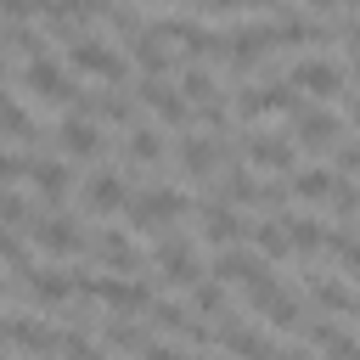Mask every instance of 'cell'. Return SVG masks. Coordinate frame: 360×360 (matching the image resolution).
I'll list each match as a JSON object with an SVG mask.
<instances>
[{
    "label": "cell",
    "mask_w": 360,
    "mask_h": 360,
    "mask_svg": "<svg viewBox=\"0 0 360 360\" xmlns=\"http://www.w3.org/2000/svg\"><path fill=\"white\" fill-rule=\"evenodd\" d=\"M332 180H338L332 169H298L287 191H292V197H304V202H326V197H332Z\"/></svg>",
    "instance_id": "obj_25"
},
{
    "label": "cell",
    "mask_w": 360,
    "mask_h": 360,
    "mask_svg": "<svg viewBox=\"0 0 360 360\" xmlns=\"http://www.w3.org/2000/svg\"><path fill=\"white\" fill-rule=\"evenodd\" d=\"M174 45H186L191 56H225L231 51V39L225 34H214V28H202V22H191V17H169V22H158Z\"/></svg>",
    "instance_id": "obj_8"
},
{
    "label": "cell",
    "mask_w": 360,
    "mask_h": 360,
    "mask_svg": "<svg viewBox=\"0 0 360 360\" xmlns=\"http://www.w3.org/2000/svg\"><path fill=\"white\" fill-rule=\"evenodd\" d=\"M219 158H225V141H219V135H186V141H180V169H186L191 180H214Z\"/></svg>",
    "instance_id": "obj_11"
},
{
    "label": "cell",
    "mask_w": 360,
    "mask_h": 360,
    "mask_svg": "<svg viewBox=\"0 0 360 360\" xmlns=\"http://www.w3.org/2000/svg\"><path fill=\"white\" fill-rule=\"evenodd\" d=\"M349 118H354V129H360V90H354V101H349Z\"/></svg>",
    "instance_id": "obj_42"
},
{
    "label": "cell",
    "mask_w": 360,
    "mask_h": 360,
    "mask_svg": "<svg viewBox=\"0 0 360 360\" xmlns=\"http://www.w3.org/2000/svg\"><path fill=\"white\" fill-rule=\"evenodd\" d=\"M141 231H158V225H169V219H180L186 214V191H174V186H152V191H141V197H129V208H124Z\"/></svg>",
    "instance_id": "obj_5"
},
{
    "label": "cell",
    "mask_w": 360,
    "mask_h": 360,
    "mask_svg": "<svg viewBox=\"0 0 360 360\" xmlns=\"http://www.w3.org/2000/svg\"><path fill=\"white\" fill-rule=\"evenodd\" d=\"M22 219H28V202L11 197V191H0V225H22Z\"/></svg>",
    "instance_id": "obj_38"
},
{
    "label": "cell",
    "mask_w": 360,
    "mask_h": 360,
    "mask_svg": "<svg viewBox=\"0 0 360 360\" xmlns=\"http://www.w3.org/2000/svg\"><path fill=\"white\" fill-rule=\"evenodd\" d=\"M22 84H28L34 101H45V107H73V96H79L73 79H68L51 56H28V62H22Z\"/></svg>",
    "instance_id": "obj_4"
},
{
    "label": "cell",
    "mask_w": 360,
    "mask_h": 360,
    "mask_svg": "<svg viewBox=\"0 0 360 360\" xmlns=\"http://www.w3.org/2000/svg\"><path fill=\"white\" fill-rule=\"evenodd\" d=\"M214 343H219V349H236V354H276V343H270L264 332H248V326H219Z\"/></svg>",
    "instance_id": "obj_24"
},
{
    "label": "cell",
    "mask_w": 360,
    "mask_h": 360,
    "mask_svg": "<svg viewBox=\"0 0 360 360\" xmlns=\"http://www.w3.org/2000/svg\"><path fill=\"white\" fill-rule=\"evenodd\" d=\"M28 169H34V158H17V152H0V186H6V180H22Z\"/></svg>",
    "instance_id": "obj_39"
},
{
    "label": "cell",
    "mask_w": 360,
    "mask_h": 360,
    "mask_svg": "<svg viewBox=\"0 0 360 360\" xmlns=\"http://www.w3.org/2000/svg\"><path fill=\"white\" fill-rule=\"evenodd\" d=\"M96 253H101V264H107V270H141V253H135V242H129L124 231H112V225L96 236Z\"/></svg>",
    "instance_id": "obj_21"
},
{
    "label": "cell",
    "mask_w": 360,
    "mask_h": 360,
    "mask_svg": "<svg viewBox=\"0 0 360 360\" xmlns=\"http://www.w3.org/2000/svg\"><path fill=\"white\" fill-rule=\"evenodd\" d=\"M259 112H298V84L270 79V84H253L248 96H236V118H259Z\"/></svg>",
    "instance_id": "obj_6"
},
{
    "label": "cell",
    "mask_w": 360,
    "mask_h": 360,
    "mask_svg": "<svg viewBox=\"0 0 360 360\" xmlns=\"http://www.w3.org/2000/svg\"><path fill=\"white\" fill-rule=\"evenodd\" d=\"M6 343H11V321H0V349H6Z\"/></svg>",
    "instance_id": "obj_43"
},
{
    "label": "cell",
    "mask_w": 360,
    "mask_h": 360,
    "mask_svg": "<svg viewBox=\"0 0 360 360\" xmlns=\"http://www.w3.org/2000/svg\"><path fill=\"white\" fill-rule=\"evenodd\" d=\"M56 141H62V152H68V158H96V152H101L96 112H90V118H84V112H68V118H62V129H56Z\"/></svg>",
    "instance_id": "obj_14"
},
{
    "label": "cell",
    "mask_w": 360,
    "mask_h": 360,
    "mask_svg": "<svg viewBox=\"0 0 360 360\" xmlns=\"http://www.w3.org/2000/svg\"><path fill=\"white\" fill-rule=\"evenodd\" d=\"M242 231H248V225H242V214H236L231 202H219V197H214V202L202 208V242H214V248H231Z\"/></svg>",
    "instance_id": "obj_18"
},
{
    "label": "cell",
    "mask_w": 360,
    "mask_h": 360,
    "mask_svg": "<svg viewBox=\"0 0 360 360\" xmlns=\"http://www.w3.org/2000/svg\"><path fill=\"white\" fill-rule=\"evenodd\" d=\"M292 135H298V146L326 152V146H338V112H326V107H298Z\"/></svg>",
    "instance_id": "obj_10"
},
{
    "label": "cell",
    "mask_w": 360,
    "mask_h": 360,
    "mask_svg": "<svg viewBox=\"0 0 360 360\" xmlns=\"http://www.w3.org/2000/svg\"><path fill=\"white\" fill-rule=\"evenodd\" d=\"M253 270H259V259H253V253H236V248H219V259H214V276H219L225 287H231V281H248Z\"/></svg>",
    "instance_id": "obj_26"
},
{
    "label": "cell",
    "mask_w": 360,
    "mask_h": 360,
    "mask_svg": "<svg viewBox=\"0 0 360 360\" xmlns=\"http://www.w3.org/2000/svg\"><path fill=\"white\" fill-rule=\"evenodd\" d=\"M202 11H248V6H276V0H197Z\"/></svg>",
    "instance_id": "obj_41"
},
{
    "label": "cell",
    "mask_w": 360,
    "mask_h": 360,
    "mask_svg": "<svg viewBox=\"0 0 360 360\" xmlns=\"http://www.w3.org/2000/svg\"><path fill=\"white\" fill-rule=\"evenodd\" d=\"M242 287H248V304H253V309H259L270 326H281V332H292V326H298V315H304V309H298V298H292V292H287V287H281V281H276L264 264H259V270H253Z\"/></svg>",
    "instance_id": "obj_1"
},
{
    "label": "cell",
    "mask_w": 360,
    "mask_h": 360,
    "mask_svg": "<svg viewBox=\"0 0 360 360\" xmlns=\"http://www.w3.org/2000/svg\"><path fill=\"white\" fill-rule=\"evenodd\" d=\"M129 45H135V62H141V73H152V79H169V73H174V56L163 51V45H169V34H163V28H141Z\"/></svg>",
    "instance_id": "obj_17"
},
{
    "label": "cell",
    "mask_w": 360,
    "mask_h": 360,
    "mask_svg": "<svg viewBox=\"0 0 360 360\" xmlns=\"http://www.w3.org/2000/svg\"><path fill=\"white\" fill-rule=\"evenodd\" d=\"M326 253L360 281V236H349V231H326Z\"/></svg>",
    "instance_id": "obj_29"
},
{
    "label": "cell",
    "mask_w": 360,
    "mask_h": 360,
    "mask_svg": "<svg viewBox=\"0 0 360 360\" xmlns=\"http://www.w3.org/2000/svg\"><path fill=\"white\" fill-rule=\"evenodd\" d=\"M28 236H34V242H39L45 253H62V259L84 253V236L73 231V219H45V214H39V219L28 225Z\"/></svg>",
    "instance_id": "obj_15"
},
{
    "label": "cell",
    "mask_w": 360,
    "mask_h": 360,
    "mask_svg": "<svg viewBox=\"0 0 360 360\" xmlns=\"http://www.w3.org/2000/svg\"><path fill=\"white\" fill-rule=\"evenodd\" d=\"M73 287L79 292H90V298H101L107 309H152V292H146V281H129V276H73Z\"/></svg>",
    "instance_id": "obj_2"
},
{
    "label": "cell",
    "mask_w": 360,
    "mask_h": 360,
    "mask_svg": "<svg viewBox=\"0 0 360 360\" xmlns=\"http://www.w3.org/2000/svg\"><path fill=\"white\" fill-rule=\"evenodd\" d=\"M309 6H315V11H332V6H338V0H309Z\"/></svg>",
    "instance_id": "obj_44"
},
{
    "label": "cell",
    "mask_w": 360,
    "mask_h": 360,
    "mask_svg": "<svg viewBox=\"0 0 360 360\" xmlns=\"http://www.w3.org/2000/svg\"><path fill=\"white\" fill-rule=\"evenodd\" d=\"M270 51H276V28H270V22H253V28H236V34H231V68H236V73H248V68H253L259 56H270Z\"/></svg>",
    "instance_id": "obj_12"
},
{
    "label": "cell",
    "mask_w": 360,
    "mask_h": 360,
    "mask_svg": "<svg viewBox=\"0 0 360 360\" xmlns=\"http://www.w3.org/2000/svg\"><path fill=\"white\" fill-rule=\"evenodd\" d=\"M107 11V0H45V28L56 34V39H79L84 34V22L90 17H101Z\"/></svg>",
    "instance_id": "obj_7"
},
{
    "label": "cell",
    "mask_w": 360,
    "mask_h": 360,
    "mask_svg": "<svg viewBox=\"0 0 360 360\" xmlns=\"http://www.w3.org/2000/svg\"><path fill=\"white\" fill-rule=\"evenodd\" d=\"M281 225H287L292 253H315V248H326V225H315V219H281Z\"/></svg>",
    "instance_id": "obj_28"
},
{
    "label": "cell",
    "mask_w": 360,
    "mask_h": 360,
    "mask_svg": "<svg viewBox=\"0 0 360 360\" xmlns=\"http://www.w3.org/2000/svg\"><path fill=\"white\" fill-rule=\"evenodd\" d=\"M90 107H96V112H101L107 124H129V118H135V112H129V96H118V90H107V96H96Z\"/></svg>",
    "instance_id": "obj_34"
},
{
    "label": "cell",
    "mask_w": 360,
    "mask_h": 360,
    "mask_svg": "<svg viewBox=\"0 0 360 360\" xmlns=\"http://www.w3.org/2000/svg\"><path fill=\"white\" fill-rule=\"evenodd\" d=\"M135 90H141V101H146V107H152L163 124H186V118H191V101H186V90H174L169 79H152V73H146Z\"/></svg>",
    "instance_id": "obj_9"
},
{
    "label": "cell",
    "mask_w": 360,
    "mask_h": 360,
    "mask_svg": "<svg viewBox=\"0 0 360 360\" xmlns=\"http://www.w3.org/2000/svg\"><path fill=\"white\" fill-rule=\"evenodd\" d=\"M0 135H6V141H22V146H28V141H39V135H34V124H28V112H22L11 96H0Z\"/></svg>",
    "instance_id": "obj_27"
},
{
    "label": "cell",
    "mask_w": 360,
    "mask_h": 360,
    "mask_svg": "<svg viewBox=\"0 0 360 360\" xmlns=\"http://www.w3.org/2000/svg\"><path fill=\"white\" fill-rule=\"evenodd\" d=\"M0 259H6V264H11V270H17V276H22V270H28V248H22V242H17V236H11V225H0Z\"/></svg>",
    "instance_id": "obj_37"
},
{
    "label": "cell",
    "mask_w": 360,
    "mask_h": 360,
    "mask_svg": "<svg viewBox=\"0 0 360 360\" xmlns=\"http://www.w3.org/2000/svg\"><path fill=\"white\" fill-rule=\"evenodd\" d=\"M326 202H332V214H343V219L360 214V191H354L349 180H332V197H326Z\"/></svg>",
    "instance_id": "obj_36"
},
{
    "label": "cell",
    "mask_w": 360,
    "mask_h": 360,
    "mask_svg": "<svg viewBox=\"0 0 360 360\" xmlns=\"http://www.w3.org/2000/svg\"><path fill=\"white\" fill-rule=\"evenodd\" d=\"M287 79H292L298 90H309V96H321V101L343 90V68H338V62H321V56H309V62H298V68H292Z\"/></svg>",
    "instance_id": "obj_13"
},
{
    "label": "cell",
    "mask_w": 360,
    "mask_h": 360,
    "mask_svg": "<svg viewBox=\"0 0 360 360\" xmlns=\"http://www.w3.org/2000/svg\"><path fill=\"white\" fill-rule=\"evenodd\" d=\"M107 343H112V349H141V354H163V343H158V338H146L141 326H124V321H118V326H107Z\"/></svg>",
    "instance_id": "obj_31"
},
{
    "label": "cell",
    "mask_w": 360,
    "mask_h": 360,
    "mask_svg": "<svg viewBox=\"0 0 360 360\" xmlns=\"http://www.w3.org/2000/svg\"><path fill=\"white\" fill-rule=\"evenodd\" d=\"M338 169L343 174H360V141H343L338 146Z\"/></svg>",
    "instance_id": "obj_40"
},
{
    "label": "cell",
    "mask_w": 360,
    "mask_h": 360,
    "mask_svg": "<svg viewBox=\"0 0 360 360\" xmlns=\"http://www.w3.org/2000/svg\"><path fill=\"white\" fill-rule=\"evenodd\" d=\"M219 287H225L219 276H214V281H202V276H197V281H191V304H197L202 315H214V309L225 304V292H219Z\"/></svg>",
    "instance_id": "obj_35"
},
{
    "label": "cell",
    "mask_w": 360,
    "mask_h": 360,
    "mask_svg": "<svg viewBox=\"0 0 360 360\" xmlns=\"http://www.w3.org/2000/svg\"><path fill=\"white\" fill-rule=\"evenodd\" d=\"M68 62H73L79 73H90V79H107V84H118V79H124V56H118L107 39H96V34L68 39Z\"/></svg>",
    "instance_id": "obj_3"
},
{
    "label": "cell",
    "mask_w": 360,
    "mask_h": 360,
    "mask_svg": "<svg viewBox=\"0 0 360 360\" xmlns=\"http://www.w3.org/2000/svg\"><path fill=\"white\" fill-rule=\"evenodd\" d=\"M124 158H135V163H158V158H163V141H158L152 129H129V141H124Z\"/></svg>",
    "instance_id": "obj_33"
},
{
    "label": "cell",
    "mask_w": 360,
    "mask_h": 360,
    "mask_svg": "<svg viewBox=\"0 0 360 360\" xmlns=\"http://www.w3.org/2000/svg\"><path fill=\"white\" fill-rule=\"evenodd\" d=\"M158 264H163V281H169V287H191V281L202 276L197 253H191L180 236H163V248H158Z\"/></svg>",
    "instance_id": "obj_16"
},
{
    "label": "cell",
    "mask_w": 360,
    "mask_h": 360,
    "mask_svg": "<svg viewBox=\"0 0 360 360\" xmlns=\"http://www.w3.org/2000/svg\"><path fill=\"white\" fill-rule=\"evenodd\" d=\"M84 202H90V214H118V208H129V191L118 174H96L84 186Z\"/></svg>",
    "instance_id": "obj_20"
},
{
    "label": "cell",
    "mask_w": 360,
    "mask_h": 360,
    "mask_svg": "<svg viewBox=\"0 0 360 360\" xmlns=\"http://www.w3.org/2000/svg\"><path fill=\"white\" fill-rule=\"evenodd\" d=\"M309 349H332V354H360V338L338 332V326H309Z\"/></svg>",
    "instance_id": "obj_32"
},
{
    "label": "cell",
    "mask_w": 360,
    "mask_h": 360,
    "mask_svg": "<svg viewBox=\"0 0 360 360\" xmlns=\"http://www.w3.org/2000/svg\"><path fill=\"white\" fill-rule=\"evenodd\" d=\"M253 248H259V253H270V259L292 253V242H287V225H281V219H264V225H253Z\"/></svg>",
    "instance_id": "obj_30"
},
{
    "label": "cell",
    "mask_w": 360,
    "mask_h": 360,
    "mask_svg": "<svg viewBox=\"0 0 360 360\" xmlns=\"http://www.w3.org/2000/svg\"><path fill=\"white\" fill-rule=\"evenodd\" d=\"M22 292L34 298V304H62L68 292H79L73 287V276H45V270H22Z\"/></svg>",
    "instance_id": "obj_22"
},
{
    "label": "cell",
    "mask_w": 360,
    "mask_h": 360,
    "mask_svg": "<svg viewBox=\"0 0 360 360\" xmlns=\"http://www.w3.org/2000/svg\"><path fill=\"white\" fill-rule=\"evenodd\" d=\"M242 152H248V163H253V169H292V146H287V141H276V135H248V141H242Z\"/></svg>",
    "instance_id": "obj_19"
},
{
    "label": "cell",
    "mask_w": 360,
    "mask_h": 360,
    "mask_svg": "<svg viewBox=\"0 0 360 360\" xmlns=\"http://www.w3.org/2000/svg\"><path fill=\"white\" fill-rule=\"evenodd\" d=\"M28 180L39 186V197H45V202H62V197H68V180H73V174H68V163H45V158H34Z\"/></svg>",
    "instance_id": "obj_23"
}]
</instances>
